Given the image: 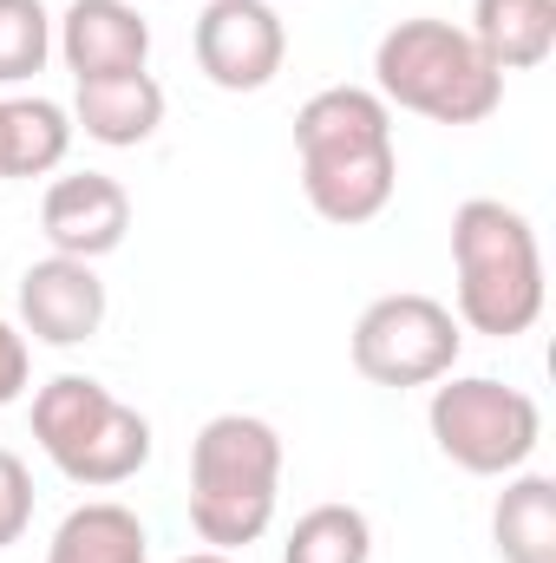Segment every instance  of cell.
I'll list each match as a JSON object with an SVG mask.
<instances>
[{
  "label": "cell",
  "instance_id": "6da1fadb",
  "mask_svg": "<svg viewBox=\"0 0 556 563\" xmlns=\"http://www.w3.org/2000/svg\"><path fill=\"white\" fill-rule=\"evenodd\" d=\"M294 157H301V190L321 223H341V230L374 223L400 190L393 106L374 86L314 92L294 112Z\"/></svg>",
  "mask_w": 556,
  "mask_h": 563
},
{
  "label": "cell",
  "instance_id": "7a4b0ae2",
  "mask_svg": "<svg viewBox=\"0 0 556 563\" xmlns=\"http://www.w3.org/2000/svg\"><path fill=\"white\" fill-rule=\"evenodd\" d=\"M452 276H458V328L518 341L544 314V250L524 210L504 197H465L452 210Z\"/></svg>",
  "mask_w": 556,
  "mask_h": 563
},
{
  "label": "cell",
  "instance_id": "3957f363",
  "mask_svg": "<svg viewBox=\"0 0 556 563\" xmlns=\"http://www.w3.org/2000/svg\"><path fill=\"white\" fill-rule=\"evenodd\" d=\"M281 432L256 413H216L190 439V531L210 551H249L276 525Z\"/></svg>",
  "mask_w": 556,
  "mask_h": 563
},
{
  "label": "cell",
  "instance_id": "277c9868",
  "mask_svg": "<svg viewBox=\"0 0 556 563\" xmlns=\"http://www.w3.org/2000/svg\"><path fill=\"white\" fill-rule=\"evenodd\" d=\"M374 92L432 125H485L504 106V73L452 20H393L374 46Z\"/></svg>",
  "mask_w": 556,
  "mask_h": 563
},
{
  "label": "cell",
  "instance_id": "5b68a950",
  "mask_svg": "<svg viewBox=\"0 0 556 563\" xmlns=\"http://www.w3.org/2000/svg\"><path fill=\"white\" fill-rule=\"evenodd\" d=\"M33 439L59 465V478L86 492H112L151 465V420L92 374H53L33 394Z\"/></svg>",
  "mask_w": 556,
  "mask_h": 563
},
{
  "label": "cell",
  "instance_id": "8992f818",
  "mask_svg": "<svg viewBox=\"0 0 556 563\" xmlns=\"http://www.w3.org/2000/svg\"><path fill=\"white\" fill-rule=\"evenodd\" d=\"M425 426H432V445L471 472V478H511L531 465L537 439H544V407L524 394V387H504L491 374H445L432 380V407H425Z\"/></svg>",
  "mask_w": 556,
  "mask_h": 563
},
{
  "label": "cell",
  "instance_id": "52a82bcc",
  "mask_svg": "<svg viewBox=\"0 0 556 563\" xmlns=\"http://www.w3.org/2000/svg\"><path fill=\"white\" fill-rule=\"evenodd\" d=\"M465 328L438 295H380L354 321V367L374 387H432L458 367Z\"/></svg>",
  "mask_w": 556,
  "mask_h": 563
},
{
  "label": "cell",
  "instance_id": "ba28073f",
  "mask_svg": "<svg viewBox=\"0 0 556 563\" xmlns=\"http://www.w3.org/2000/svg\"><path fill=\"white\" fill-rule=\"evenodd\" d=\"M190 46L216 92H263L288 59V26L269 0H210L197 13Z\"/></svg>",
  "mask_w": 556,
  "mask_h": 563
},
{
  "label": "cell",
  "instance_id": "9c48e42d",
  "mask_svg": "<svg viewBox=\"0 0 556 563\" xmlns=\"http://www.w3.org/2000/svg\"><path fill=\"white\" fill-rule=\"evenodd\" d=\"M40 230L53 243V256H79V263H99L125 243L132 230V190L105 170H66L46 184L40 197Z\"/></svg>",
  "mask_w": 556,
  "mask_h": 563
},
{
  "label": "cell",
  "instance_id": "30bf717a",
  "mask_svg": "<svg viewBox=\"0 0 556 563\" xmlns=\"http://www.w3.org/2000/svg\"><path fill=\"white\" fill-rule=\"evenodd\" d=\"M105 328V282L79 256H40L20 276V334L46 347H79Z\"/></svg>",
  "mask_w": 556,
  "mask_h": 563
},
{
  "label": "cell",
  "instance_id": "8fae6325",
  "mask_svg": "<svg viewBox=\"0 0 556 563\" xmlns=\"http://www.w3.org/2000/svg\"><path fill=\"white\" fill-rule=\"evenodd\" d=\"M53 53L66 59L73 86L105 79V73H144L151 20L138 13V0H73L53 20Z\"/></svg>",
  "mask_w": 556,
  "mask_h": 563
},
{
  "label": "cell",
  "instance_id": "7c38bea8",
  "mask_svg": "<svg viewBox=\"0 0 556 563\" xmlns=\"http://www.w3.org/2000/svg\"><path fill=\"white\" fill-rule=\"evenodd\" d=\"M164 125V86L151 73H105V79H79L73 92V132L92 144L132 151V144L157 139Z\"/></svg>",
  "mask_w": 556,
  "mask_h": 563
},
{
  "label": "cell",
  "instance_id": "4fadbf2b",
  "mask_svg": "<svg viewBox=\"0 0 556 563\" xmlns=\"http://www.w3.org/2000/svg\"><path fill=\"white\" fill-rule=\"evenodd\" d=\"M465 33L498 73H531L556 53V0H471Z\"/></svg>",
  "mask_w": 556,
  "mask_h": 563
},
{
  "label": "cell",
  "instance_id": "5bb4252c",
  "mask_svg": "<svg viewBox=\"0 0 556 563\" xmlns=\"http://www.w3.org/2000/svg\"><path fill=\"white\" fill-rule=\"evenodd\" d=\"M46 563H151V531H144V518L132 505L92 498V505L59 518Z\"/></svg>",
  "mask_w": 556,
  "mask_h": 563
},
{
  "label": "cell",
  "instance_id": "9a60e30c",
  "mask_svg": "<svg viewBox=\"0 0 556 563\" xmlns=\"http://www.w3.org/2000/svg\"><path fill=\"white\" fill-rule=\"evenodd\" d=\"M491 551L504 563H556V478L511 472L491 505Z\"/></svg>",
  "mask_w": 556,
  "mask_h": 563
},
{
  "label": "cell",
  "instance_id": "2e32d148",
  "mask_svg": "<svg viewBox=\"0 0 556 563\" xmlns=\"http://www.w3.org/2000/svg\"><path fill=\"white\" fill-rule=\"evenodd\" d=\"M73 151V112L53 99H0V184L53 177Z\"/></svg>",
  "mask_w": 556,
  "mask_h": 563
},
{
  "label": "cell",
  "instance_id": "e0dca14e",
  "mask_svg": "<svg viewBox=\"0 0 556 563\" xmlns=\"http://www.w3.org/2000/svg\"><path fill=\"white\" fill-rule=\"evenodd\" d=\"M281 563H374V525L360 505H314L294 518Z\"/></svg>",
  "mask_w": 556,
  "mask_h": 563
},
{
  "label": "cell",
  "instance_id": "ac0fdd59",
  "mask_svg": "<svg viewBox=\"0 0 556 563\" xmlns=\"http://www.w3.org/2000/svg\"><path fill=\"white\" fill-rule=\"evenodd\" d=\"M53 59V13L46 0H0V86H26Z\"/></svg>",
  "mask_w": 556,
  "mask_h": 563
},
{
  "label": "cell",
  "instance_id": "d6986e66",
  "mask_svg": "<svg viewBox=\"0 0 556 563\" xmlns=\"http://www.w3.org/2000/svg\"><path fill=\"white\" fill-rule=\"evenodd\" d=\"M26 525H33V472H26V459H20V452H7V445H0V551H7V544H20V538H26Z\"/></svg>",
  "mask_w": 556,
  "mask_h": 563
},
{
  "label": "cell",
  "instance_id": "ffe728a7",
  "mask_svg": "<svg viewBox=\"0 0 556 563\" xmlns=\"http://www.w3.org/2000/svg\"><path fill=\"white\" fill-rule=\"evenodd\" d=\"M26 380H33V347H26V334L0 314V407H13V400L26 394Z\"/></svg>",
  "mask_w": 556,
  "mask_h": 563
},
{
  "label": "cell",
  "instance_id": "44dd1931",
  "mask_svg": "<svg viewBox=\"0 0 556 563\" xmlns=\"http://www.w3.org/2000/svg\"><path fill=\"white\" fill-rule=\"evenodd\" d=\"M177 563H236L230 551H197V558H177Z\"/></svg>",
  "mask_w": 556,
  "mask_h": 563
}]
</instances>
